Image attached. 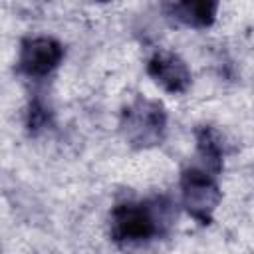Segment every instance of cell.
Here are the masks:
<instances>
[{"label": "cell", "mask_w": 254, "mask_h": 254, "mask_svg": "<svg viewBox=\"0 0 254 254\" xmlns=\"http://www.w3.org/2000/svg\"><path fill=\"white\" fill-rule=\"evenodd\" d=\"M171 224V204L163 198L151 202L115 204L109 216V234L117 244H141L161 234Z\"/></svg>", "instance_id": "cell-1"}, {"label": "cell", "mask_w": 254, "mask_h": 254, "mask_svg": "<svg viewBox=\"0 0 254 254\" xmlns=\"http://www.w3.org/2000/svg\"><path fill=\"white\" fill-rule=\"evenodd\" d=\"M167 129V113L159 101L135 99L123 109L121 131L133 147H153L163 141Z\"/></svg>", "instance_id": "cell-2"}, {"label": "cell", "mask_w": 254, "mask_h": 254, "mask_svg": "<svg viewBox=\"0 0 254 254\" xmlns=\"http://www.w3.org/2000/svg\"><path fill=\"white\" fill-rule=\"evenodd\" d=\"M181 196L187 212L200 224H208L222 194L214 181V175L204 169L190 167L181 175Z\"/></svg>", "instance_id": "cell-3"}, {"label": "cell", "mask_w": 254, "mask_h": 254, "mask_svg": "<svg viewBox=\"0 0 254 254\" xmlns=\"http://www.w3.org/2000/svg\"><path fill=\"white\" fill-rule=\"evenodd\" d=\"M64 58V46L50 36L26 38L20 44L18 67L28 77H44L54 71Z\"/></svg>", "instance_id": "cell-4"}, {"label": "cell", "mask_w": 254, "mask_h": 254, "mask_svg": "<svg viewBox=\"0 0 254 254\" xmlns=\"http://www.w3.org/2000/svg\"><path fill=\"white\" fill-rule=\"evenodd\" d=\"M147 73L169 93H185L190 85L187 64L171 52H157L147 64Z\"/></svg>", "instance_id": "cell-5"}, {"label": "cell", "mask_w": 254, "mask_h": 254, "mask_svg": "<svg viewBox=\"0 0 254 254\" xmlns=\"http://www.w3.org/2000/svg\"><path fill=\"white\" fill-rule=\"evenodd\" d=\"M165 10L169 12V16H173L175 20L183 22L185 26H192V28H206L214 22L218 4L216 2H171L165 4Z\"/></svg>", "instance_id": "cell-6"}, {"label": "cell", "mask_w": 254, "mask_h": 254, "mask_svg": "<svg viewBox=\"0 0 254 254\" xmlns=\"http://www.w3.org/2000/svg\"><path fill=\"white\" fill-rule=\"evenodd\" d=\"M196 149H198V155L202 157L206 169L212 173H220L224 151L220 145V137L212 127L202 125L196 129Z\"/></svg>", "instance_id": "cell-7"}, {"label": "cell", "mask_w": 254, "mask_h": 254, "mask_svg": "<svg viewBox=\"0 0 254 254\" xmlns=\"http://www.w3.org/2000/svg\"><path fill=\"white\" fill-rule=\"evenodd\" d=\"M48 119H50V113H48L46 105H44L40 99L32 101V103H30V111H28V127H30V131L36 133L38 129L46 127Z\"/></svg>", "instance_id": "cell-8"}]
</instances>
